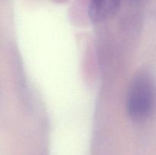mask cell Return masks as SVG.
<instances>
[{
  "label": "cell",
  "mask_w": 156,
  "mask_h": 155,
  "mask_svg": "<svg viewBox=\"0 0 156 155\" xmlns=\"http://www.w3.org/2000/svg\"><path fill=\"white\" fill-rule=\"evenodd\" d=\"M155 103V90L149 77L140 74L133 79L126 97V112L132 119L143 120L152 112Z\"/></svg>",
  "instance_id": "cell-1"
},
{
  "label": "cell",
  "mask_w": 156,
  "mask_h": 155,
  "mask_svg": "<svg viewBox=\"0 0 156 155\" xmlns=\"http://www.w3.org/2000/svg\"><path fill=\"white\" fill-rule=\"evenodd\" d=\"M121 0H91L88 15L94 23H100L114 17L118 12Z\"/></svg>",
  "instance_id": "cell-2"
},
{
  "label": "cell",
  "mask_w": 156,
  "mask_h": 155,
  "mask_svg": "<svg viewBox=\"0 0 156 155\" xmlns=\"http://www.w3.org/2000/svg\"><path fill=\"white\" fill-rule=\"evenodd\" d=\"M130 1L133 2H140L142 0H130Z\"/></svg>",
  "instance_id": "cell-3"
}]
</instances>
